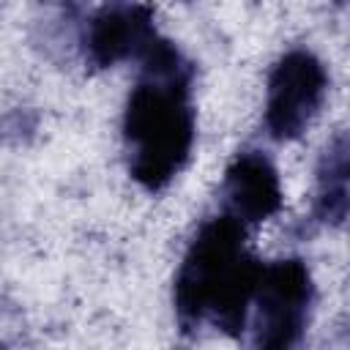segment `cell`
I'll return each mask as SVG.
<instances>
[{
  "instance_id": "obj_1",
  "label": "cell",
  "mask_w": 350,
  "mask_h": 350,
  "mask_svg": "<svg viewBox=\"0 0 350 350\" xmlns=\"http://www.w3.org/2000/svg\"><path fill=\"white\" fill-rule=\"evenodd\" d=\"M139 60L142 74L123 109V142L131 178L159 191L186 167L194 148L191 66L161 36Z\"/></svg>"
},
{
  "instance_id": "obj_2",
  "label": "cell",
  "mask_w": 350,
  "mask_h": 350,
  "mask_svg": "<svg viewBox=\"0 0 350 350\" xmlns=\"http://www.w3.org/2000/svg\"><path fill=\"white\" fill-rule=\"evenodd\" d=\"M262 262L246 249V227L219 213L191 238L172 287L175 317L183 331L211 323L238 336L246 325Z\"/></svg>"
},
{
  "instance_id": "obj_3",
  "label": "cell",
  "mask_w": 350,
  "mask_h": 350,
  "mask_svg": "<svg viewBox=\"0 0 350 350\" xmlns=\"http://www.w3.org/2000/svg\"><path fill=\"white\" fill-rule=\"evenodd\" d=\"M312 304L314 284L304 260L290 257L262 265L252 295L254 317L249 350H298Z\"/></svg>"
},
{
  "instance_id": "obj_4",
  "label": "cell",
  "mask_w": 350,
  "mask_h": 350,
  "mask_svg": "<svg viewBox=\"0 0 350 350\" xmlns=\"http://www.w3.org/2000/svg\"><path fill=\"white\" fill-rule=\"evenodd\" d=\"M328 90V74L309 49L284 52L268 74L265 129L273 139L287 142L306 131Z\"/></svg>"
},
{
  "instance_id": "obj_5",
  "label": "cell",
  "mask_w": 350,
  "mask_h": 350,
  "mask_svg": "<svg viewBox=\"0 0 350 350\" xmlns=\"http://www.w3.org/2000/svg\"><path fill=\"white\" fill-rule=\"evenodd\" d=\"M224 216L238 224H257L282 208V183L273 161L260 150L238 153L221 183Z\"/></svg>"
},
{
  "instance_id": "obj_6",
  "label": "cell",
  "mask_w": 350,
  "mask_h": 350,
  "mask_svg": "<svg viewBox=\"0 0 350 350\" xmlns=\"http://www.w3.org/2000/svg\"><path fill=\"white\" fill-rule=\"evenodd\" d=\"M156 38L159 33L148 5H109L88 22L85 52L93 66L104 68L131 57L139 60Z\"/></svg>"
},
{
  "instance_id": "obj_7",
  "label": "cell",
  "mask_w": 350,
  "mask_h": 350,
  "mask_svg": "<svg viewBox=\"0 0 350 350\" xmlns=\"http://www.w3.org/2000/svg\"><path fill=\"white\" fill-rule=\"evenodd\" d=\"M317 216L342 224L347 216V137L339 134L323 153L317 170Z\"/></svg>"
}]
</instances>
